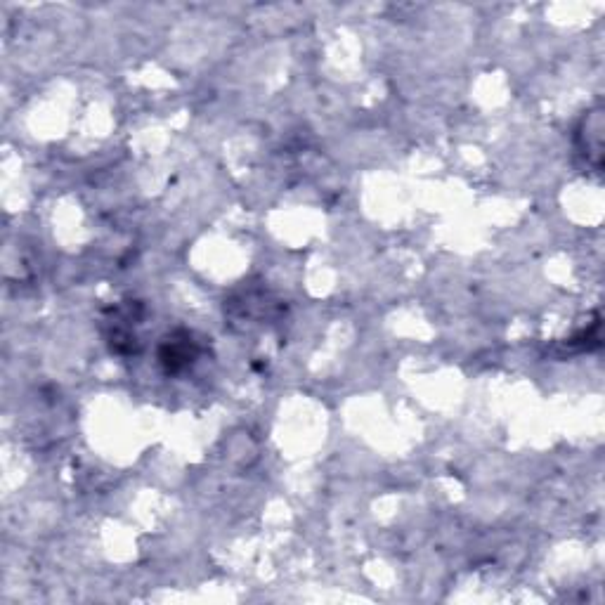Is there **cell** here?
I'll list each match as a JSON object with an SVG mask.
<instances>
[{
	"label": "cell",
	"mask_w": 605,
	"mask_h": 605,
	"mask_svg": "<svg viewBox=\"0 0 605 605\" xmlns=\"http://www.w3.org/2000/svg\"><path fill=\"white\" fill-rule=\"evenodd\" d=\"M201 353L199 343L194 341L192 334L187 331H178V334L168 336L159 348V360L166 367L168 374H178L194 364Z\"/></svg>",
	"instance_id": "obj_1"
}]
</instances>
